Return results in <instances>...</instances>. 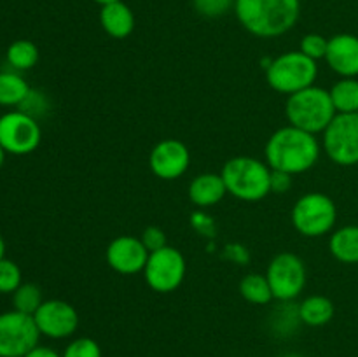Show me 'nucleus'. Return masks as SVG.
<instances>
[{
	"label": "nucleus",
	"mask_w": 358,
	"mask_h": 357,
	"mask_svg": "<svg viewBox=\"0 0 358 357\" xmlns=\"http://www.w3.org/2000/svg\"><path fill=\"white\" fill-rule=\"evenodd\" d=\"M191 224H192V227H194L196 231H199L201 234H212V231H213L212 219H210L205 212H201V210L192 214Z\"/></svg>",
	"instance_id": "31"
},
{
	"label": "nucleus",
	"mask_w": 358,
	"mask_h": 357,
	"mask_svg": "<svg viewBox=\"0 0 358 357\" xmlns=\"http://www.w3.org/2000/svg\"><path fill=\"white\" fill-rule=\"evenodd\" d=\"M282 357H304V356H301V354H285V356Z\"/></svg>",
	"instance_id": "37"
},
{
	"label": "nucleus",
	"mask_w": 358,
	"mask_h": 357,
	"mask_svg": "<svg viewBox=\"0 0 358 357\" xmlns=\"http://www.w3.org/2000/svg\"><path fill=\"white\" fill-rule=\"evenodd\" d=\"M149 254L150 252L138 237L121 234L108 244L105 259L107 265L119 275H136L143 272Z\"/></svg>",
	"instance_id": "14"
},
{
	"label": "nucleus",
	"mask_w": 358,
	"mask_h": 357,
	"mask_svg": "<svg viewBox=\"0 0 358 357\" xmlns=\"http://www.w3.org/2000/svg\"><path fill=\"white\" fill-rule=\"evenodd\" d=\"M294 184V175L285 174V172H275L271 174V192L276 195H285L292 189Z\"/></svg>",
	"instance_id": "30"
},
{
	"label": "nucleus",
	"mask_w": 358,
	"mask_h": 357,
	"mask_svg": "<svg viewBox=\"0 0 358 357\" xmlns=\"http://www.w3.org/2000/svg\"><path fill=\"white\" fill-rule=\"evenodd\" d=\"M240 294L245 301L252 304H268L273 298L271 286L268 282V276L262 273H247L240 282Z\"/></svg>",
	"instance_id": "23"
},
{
	"label": "nucleus",
	"mask_w": 358,
	"mask_h": 357,
	"mask_svg": "<svg viewBox=\"0 0 358 357\" xmlns=\"http://www.w3.org/2000/svg\"><path fill=\"white\" fill-rule=\"evenodd\" d=\"M325 62L332 72L341 77L358 76V37L353 34H338L329 38Z\"/></svg>",
	"instance_id": "15"
},
{
	"label": "nucleus",
	"mask_w": 358,
	"mask_h": 357,
	"mask_svg": "<svg viewBox=\"0 0 358 357\" xmlns=\"http://www.w3.org/2000/svg\"><path fill=\"white\" fill-rule=\"evenodd\" d=\"M191 164V153L184 142L177 139H164L152 147L149 167L157 178L175 181L180 178Z\"/></svg>",
	"instance_id": "13"
},
{
	"label": "nucleus",
	"mask_w": 358,
	"mask_h": 357,
	"mask_svg": "<svg viewBox=\"0 0 358 357\" xmlns=\"http://www.w3.org/2000/svg\"><path fill=\"white\" fill-rule=\"evenodd\" d=\"M42 140V130L37 118L23 111H10L0 115V146L7 154L27 156Z\"/></svg>",
	"instance_id": "10"
},
{
	"label": "nucleus",
	"mask_w": 358,
	"mask_h": 357,
	"mask_svg": "<svg viewBox=\"0 0 358 357\" xmlns=\"http://www.w3.org/2000/svg\"><path fill=\"white\" fill-rule=\"evenodd\" d=\"M31 90L24 77L16 70L0 72V107H21Z\"/></svg>",
	"instance_id": "20"
},
{
	"label": "nucleus",
	"mask_w": 358,
	"mask_h": 357,
	"mask_svg": "<svg viewBox=\"0 0 358 357\" xmlns=\"http://www.w3.org/2000/svg\"><path fill=\"white\" fill-rule=\"evenodd\" d=\"M271 174L266 161L252 156L231 158L220 170L227 195L248 203L261 202L271 192Z\"/></svg>",
	"instance_id": "3"
},
{
	"label": "nucleus",
	"mask_w": 358,
	"mask_h": 357,
	"mask_svg": "<svg viewBox=\"0 0 358 357\" xmlns=\"http://www.w3.org/2000/svg\"><path fill=\"white\" fill-rule=\"evenodd\" d=\"M140 240H142V244L145 245V248L149 252H156V251H159V248L166 247L168 245L166 233H164V231L157 226L145 227L142 233V237H140Z\"/></svg>",
	"instance_id": "29"
},
{
	"label": "nucleus",
	"mask_w": 358,
	"mask_h": 357,
	"mask_svg": "<svg viewBox=\"0 0 358 357\" xmlns=\"http://www.w3.org/2000/svg\"><path fill=\"white\" fill-rule=\"evenodd\" d=\"M142 273L150 289L159 294H168L182 286L187 273V262L178 248L166 245L159 251L150 252Z\"/></svg>",
	"instance_id": "9"
},
{
	"label": "nucleus",
	"mask_w": 358,
	"mask_h": 357,
	"mask_svg": "<svg viewBox=\"0 0 358 357\" xmlns=\"http://www.w3.org/2000/svg\"><path fill=\"white\" fill-rule=\"evenodd\" d=\"M329 251L343 265H358V224L336 230L329 238Z\"/></svg>",
	"instance_id": "19"
},
{
	"label": "nucleus",
	"mask_w": 358,
	"mask_h": 357,
	"mask_svg": "<svg viewBox=\"0 0 358 357\" xmlns=\"http://www.w3.org/2000/svg\"><path fill=\"white\" fill-rule=\"evenodd\" d=\"M23 284L21 268L13 259H0V294H13Z\"/></svg>",
	"instance_id": "25"
},
{
	"label": "nucleus",
	"mask_w": 358,
	"mask_h": 357,
	"mask_svg": "<svg viewBox=\"0 0 358 357\" xmlns=\"http://www.w3.org/2000/svg\"><path fill=\"white\" fill-rule=\"evenodd\" d=\"M338 114H353L358 112V79L357 77H341L329 90Z\"/></svg>",
	"instance_id": "21"
},
{
	"label": "nucleus",
	"mask_w": 358,
	"mask_h": 357,
	"mask_svg": "<svg viewBox=\"0 0 358 357\" xmlns=\"http://www.w3.org/2000/svg\"><path fill=\"white\" fill-rule=\"evenodd\" d=\"M41 336L34 315L17 310L0 314V357H24L38 345Z\"/></svg>",
	"instance_id": "11"
},
{
	"label": "nucleus",
	"mask_w": 358,
	"mask_h": 357,
	"mask_svg": "<svg viewBox=\"0 0 358 357\" xmlns=\"http://www.w3.org/2000/svg\"><path fill=\"white\" fill-rule=\"evenodd\" d=\"M100 24L112 38H126L135 30V14L124 0L107 4L100 9Z\"/></svg>",
	"instance_id": "17"
},
{
	"label": "nucleus",
	"mask_w": 358,
	"mask_h": 357,
	"mask_svg": "<svg viewBox=\"0 0 358 357\" xmlns=\"http://www.w3.org/2000/svg\"><path fill=\"white\" fill-rule=\"evenodd\" d=\"M24 357H62V354H58L55 349H51V346L37 345L35 349H31Z\"/></svg>",
	"instance_id": "33"
},
{
	"label": "nucleus",
	"mask_w": 358,
	"mask_h": 357,
	"mask_svg": "<svg viewBox=\"0 0 358 357\" xmlns=\"http://www.w3.org/2000/svg\"><path fill=\"white\" fill-rule=\"evenodd\" d=\"M234 2L236 0H192V7L199 16L215 20L226 16L229 10H234Z\"/></svg>",
	"instance_id": "27"
},
{
	"label": "nucleus",
	"mask_w": 358,
	"mask_h": 357,
	"mask_svg": "<svg viewBox=\"0 0 358 357\" xmlns=\"http://www.w3.org/2000/svg\"><path fill=\"white\" fill-rule=\"evenodd\" d=\"M6 150H3V147L0 146V168L3 167V161H6Z\"/></svg>",
	"instance_id": "36"
},
{
	"label": "nucleus",
	"mask_w": 358,
	"mask_h": 357,
	"mask_svg": "<svg viewBox=\"0 0 358 357\" xmlns=\"http://www.w3.org/2000/svg\"><path fill=\"white\" fill-rule=\"evenodd\" d=\"M336 307L331 298L322 294H311L304 298L297 307V315L303 324L310 328H322L334 318Z\"/></svg>",
	"instance_id": "18"
},
{
	"label": "nucleus",
	"mask_w": 358,
	"mask_h": 357,
	"mask_svg": "<svg viewBox=\"0 0 358 357\" xmlns=\"http://www.w3.org/2000/svg\"><path fill=\"white\" fill-rule=\"evenodd\" d=\"M94 4H98V6H107V4H112V2H119V0H93Z\"/></svg>",
	"instance_id": "35"
},
{
	"label": "nucleus",
	"mask_w": 358,
	"mask_h": 357,
	"mask_svg": "<svg viewBox=\"0 0 358 357\" xmlns=\"http://www.w3.org/2000/svg\"><path fill=\"white\" fill-rule=\"evenodd\" d=\"M336 114L338 112L332 104L329 90L318 88L315 84L287 98L285 115L289 119V125L297 126L313 135L324 133Z\"/></svg>",
	"instance_id": "4"
},
{
	"label": "nucleus",
	"mask_w": 358,
	"mask_h": 357,
	"mask_svg": "<svg viewBox=\"0 0 358 357\" xmlns=\"http://www.w3.org/2000/svg\"><path fill=\"white\" fill-rule=\"evenodd\" d=\"M292 226L306 238H320L331 233L338 220V206L325 192L311 191L297 198L290 212Z\"/></svg>",
	"instance_id": "6"
},
{
	"label": "nucleus",
	"mask_w": 358,
	"mask_h": 357,
	"mask_svg": "<svg viewBox=\"0 0 358 357\" xmlns=\"http://www.w3.org/2000/svg\"><path fill=\"white\" fill-rule=\"evenodd\" d=\"M234 14L248 34L275 38L296 27L301 16V0H236Z\"/></svg>",
	"instance_id": "2"
},
{
	"label": "nucleus",
	"mask_w": 358,
	"mask_h": 357,
	"mask_svg": "<svg viewBox=\"0 0 358 357\" xmlns=\"http://www.w3.org/2000/svg\"><path fill=\"white\" fill-rule=\"evenodd\" d=\"M320 153L322 142L317 135L292 125L276 130L264 147L266 163L269 168L290 175L311 170L320 160Z\"/></svg>",
	"instance_id": "1"
},
{
	"label": "nucleus",
	"mask_w": 358,
	"mask_h": 357,
	"mask_svg": "<svg viewBox=\"0 0 358 357\" xmlns=\"http://www.w3.org/2000/svg\"><path fill=\"white\" fill-rule=\"evenodd\" d=\"M189 200L199 209H208V206L217 205L227 195L226 184L220 174L206 172V174L196 175L187 188Z\"/></svg>",
	"instance_id": "16"
},
{
	"label": "nucleus",
	"mask_w": 358,
	"mask_h": 357,
	"mask_svg": "<svg viewBox=\"0 0 358 357\" xmlns=\"http://www.w3.org/2000/svg\"><path fill=\"white\" fill-rule=\"evenodd\" d=\"M322 150L336 164H358V112L336 114L322 133Z\"/></svg>",
	"instance_id": "8"
},
{
	"label": "nucleus",
	"mask_w": 358,
	"mask_h": 357,
	"mask_svg": "<svg viewBox=\"0 0 358 357\" xmlns=\"http://www.w3.org/2000/svg\"><path fill=\"white\" fill-rule=\"evenodd\" d=\"M42 303H44V298H42V290L37 284H21L13 293L14 310L21 312V314L34 315Z\"/></svg>",
	"instance_id": "24"
},
{
	"label": "nucleus",
	"mask_w": 358,
	"mask_h": 357,
	"mask_svg": "<svg viewBox=\"0 0 358 357\" xmlns=\"http://www.w3.org/2000/svg\"><path fill=\"white\" fill-rule=\"evenodd\" d=\"M266 276L271 286L273 298L280 303H290L306 289V262L294 252H280L269 261Z\"/></svg>",
	"instance_id": "7"
},
{
	"label": "nucleus",
	"mask_w": 358,
	"mask_h": 357,
	"mask_svg": "<svg viewBox=\"0 0 358 357\" xmlns=\"http://www.w3.org/2000/svg\"><path fill=\"white\" fill-rule=\"evenodd\" d=\"M38 48L28 38H17L13 44H9L6 51V59L16 72H24L37 65L38 62Z\"/></svg>",
	"instance_id": "22"
},
{
	"label": "nucleus",
	"mask_w": 358,
	"mask_h": 357,
	"mask_svg": "<svg viewBox=\"0 0 358 357\" xmlns=\"http://www.w3.org/2000/svg\"><path fill=\"white\" fill-rule=\"evenodd\" d=\"M226 255L234 262H240V265H247L248 261V251L240 244H229L226 247Z\"/></svg>",
	"instance_id": "32"
},
{
	"label": "nucleus",
	"mask_w": 358,
	"mask_h": 357,
	"mask_svg": "<svg viewBox=\"0 0 358 357\" xmlns=\"http://www.w3.org/2000/svg\"><path fill=\"white\" fill-rule=\"evenodd\" d=\"M62 357H101V346L90 336L72 340L63 350Z\"/></svg>",
	"instance_id": "26"
},
{
	"label": "nucleus",
	"mask_w": 358,
	"mask_h": 357,
	"mask_svg": "<svg viewBox=\"0 0 358 357\" xmlns=\"http://www.w3.org/2000/svg\"><path fill=\"white\" fill-rule=\"evenodd\" d=\"M34 321L41 335L51 340L70 338L79 328L76 307L63 300H44L34 314Z\"/></svg>",
	"instance_id": "12"
},
{
	"label": "nucleus",
	"mask_w": 358,
	"mask_h": 357,
	"mask_svg": "<svg viewBox=\"0 0 358 357\" xmlns=\"http://www.w3.org/2000/svg\"><path fill=\"white\" fill-rule=\"evenodd\" d=\"M266 80L275 91L282 94H294L313 86L318 76L315 59L297 51H287L266 63Z\"/></svg>",
	"instance_id": "5"
},
{
	"label": "nucleus",
	"mask_w": 358,
	"mask_h": 357,
	"mask_svg": "<svg viewBox=\"0 0 358 357\" xmlns=\"http://www.w3.org/2000/svg\"><path fill=\"white\" fill-rule=\"evenodd\" d=\"M6 258V241H3L2 234H0V259Z\"/></svg>",
	"instance_id": "34"
},
{
	"label": "nucleus",
	"mask_w": 358,
	"mask_h": 357,
	"mask_svg": "<svg viewBox=\"0 0 358 357\" xmlns=\"http://www.w3.org/2000/svg\"><path fill=\"white\" fill-rule=\"evenodd\" d=\"M327 46L329 38H325L324 35L320 34H306L299 42V51L303 55H306L308 58L315 59H325V55H327Z\"/></svg>",
	"instance_id": "28"
}]
</instances>
